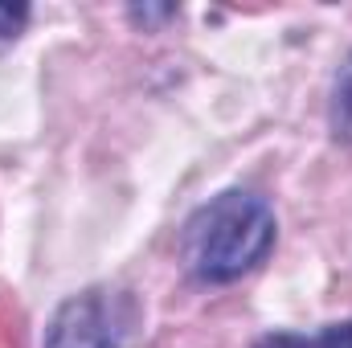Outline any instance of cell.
Instances as JSON below:
<instances>
[{
    "label": "cell",
    "mask_w": 352,
    "mask_h": 348,
    "mask_svg": "<svg viewBox=\"0 0 352 348\" xmlns=\"http://www.w3.org/2000/svg\"><path fill=\"white\" fill-rule=\"evenodd\" d=\"M254 348H352V320L328 324V328H320L311 336H303V332H270Z\"/></svg>",
    "instance_id": "obj_3"
},
{
    "label": "cell",
    "mask_w": 352,
    "mask_h": 348,
    "mask_svg": "<svg viewBox=\"0 0 352 348\" xmlns=\"http://www.w3.org/2000/svg\"><path fill=\"white\" fill-rule=\"evenodd\" d=\"M328 123H332V135H336V140L352 144V58L344 62V66H340V74H336Z\"/></svg>",
    "instance_id": "obj_4"
},
{
    "label": "cell",
    "mask_w": 352,
    "mask_h": 348,
    "mask_svg": "<svg viewBox=\"0 0 352 348\" xmlns=\"http://www.w3.org/2000/svg\"><path fill=\"white\" fill-rule=\"evenodd\" d=\"M274 234L278 221L263 197L230 188L188 217L180 254L201 283H234L266 262V254L274 250Z\"/></svg>",
    "instance_id": "obj_1"
},
{
    "label": "cell",
    "mask_w": 352,
    "mask_h": 348,
    "mask_svg": "<svg viewBox=\"0 0 352 348\" xmlns=\"http://www.w3.org/2000/svg\"><path fill=\"white\" fill-rule=\"evenodd\" d=\"M173 12H176L173 4H164V8H131L135 21H164V17H173Z\"/></svg>",
    "instance_id": "obj_6"
},
{
    "label": "cell",
    "mask_w": 352,
    "mask_h": 348,
    "mask_svg": "<svg viewBox=\"0 0 352 348\" xmlns=\"http://www.w3.org/2000/svg\"><path fill=\"white\" fill-rule=\"evenodd\" d=\"M135 328V303L115 291H82L66 299L50 328L45 348H127Z\"/></svg>",
    "instance_id": "obj_2"
},
{
    "label": "cell",
    "mask_w": 352,
    "mask_h": 348,
    "mask_svg": "<svg viewBox=\"0 0 352 348\" xmlns=\"http://www.w3.org/2000/svg\"><path fill=\"white\" fill-rule=\"evenodd\" d=\"M25 21H29V8H25V4H0V45L12 41Z\"/></svg>",
    "instance_id": "obj_5"
}]
</instances>
